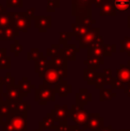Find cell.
<instances>
[{
	"label": "cell",
	"mask_w": 130,
	"mask_h": 131,
	"mask_svg": "<svg viewBox=\"0 0 130 131\" xmlns=\"http://www.w3.org/2000/svg\"><path fill=\"white\" fill-rule=\"evenodd\" d=\"M103 73L105 75H107V76H112V71L111 69H109V68H105L103 70Z\"/></svg>",
	"instance_id": "obj_46"
},
{
	"label": "cell",
	"mask_w": 130,
	"mask_h": 131,
	"mask_svg": "<svg viewBox=\"0 0 130 131\" xmlns=\"http://www.w3.org/2000/svg\"><path fill=\"white\" fill-rule=\"evenodd\" d=\"M69 110V109L67 104H56L54 106V108L52 109L50 114L57 122H68Z\"/></svg>",
	"instance_id": "obj_8"
},
{
	"label": "cell",
	"mask_w": 130,
	"mask_h": 131,
	"mask_svg": "<svg viewBox=\"0 0 130 131\" xmlns=\"http://www.w3.org/2000/svg\"><path fill=\"white\" fill-rule=\"evenodd\" d=\"M31 21L25 12H13V27L19 32H27L31 28Z\"/></svg>",
	"instance_id": "obj_4"
},
{
	"label": "cell",
	"mask_w": 130,
	"mask_h": 131,
	"mask_svg": "<svg viewBox=\"0 0 130 131\" xmlns=\"http://www.w3.org/2000/svg\"><path fill=\"white\" fill-rule=\"evenodd\" d=\"M10 114L11 111L6 101L5 100L2 103H0V122H1V126H3L8 121Z\"/></svg>",
	"instance_id": "obj_24"
},
{
	"label": "cell",
	"mask_w": 130,
	"mask_h": 131,
	"mask_svg": "<svg viewBox=\"0 0 130 131\" xmlns=\"http://www.w3.org/2000/svg\"><path fill=\"white\" fill-rule=\"evenodd\" d=\"M3 86H4L3 77H0V88H3Z\"/></svg>",
	"instance_id": "obj_51"
},
{
	"label": "cell",
	"mask_w": 130,
	"mask_h": 131,
	"mask_svg": "<svg viewBox=\"0 0 130 131\" xmlns=\"http://www.w3.org/2000/svg\"><path fill=\"white\" fill-rule=\"evenodd\" d=\"M11 68V56L7 55L5 58L0 61V70L1 69H10Z\"/></svg>",
	"instance_id": "obj_41"
},
{
	"label": "cell",
	"mask_w": 130,
	"mask_h": 131,
	"mask_svg": "<svg viewBox=\"0 0 130 131\" xmlns=\"http://www.w3.org/2000/svg\"><path fill=\"white\" fill-rule=\"evenodd\" d=\"M51 65L50 68L54 70H59V69H68V61L63 56L62 51L58 54L53 56L50 58Z\"/></svg>",
	"instance_id": "obj_13"
},
{
	"label": "cell",
	"mask_w": 130,
	"mask_h": 131,
	"mask_svg": "<svg viewBox=\"0 0 130 131\" xmlns=\"http://www.w3.org/2000/svg\"><path fill=\"white\" fill-rule=\"evenodd\" d=\"M35 12H36V8H29L27 9V11L25 13H26L28 17H30V19L33 20L35 17Z\"/></svg>",
	"instance_id": "obj_43"
},
{
	"label": "cell",
	"mask_w": 130,
	"mask_h": 131,
	"mask_svg": "<svg viewBox=\"0 0 130 131\" xmlns=\"http://www.w3.org/2000/svg\"><path fill=\"white\" fill-rule=\"evenodd\" d=\"M0 126H1V122H0Z\"/></svg>",
	"instance_id": "obj_55"
},
{
	"label": "cell",
	"mask_w": 130,
	"mask_h": 131,
	"mask_svg": "<svg viewBox=\"0 0 130 131\" xmlns=\"http://www.w3.org/2000/svg\"><path fill=\"white\" fill-rule=\"evenodd\" d=\"M116 52V45L112 44V45H104V56H112V53Z\"/></svg>",
	"instance_id": "obj_39"
},
{
	"label": "cell",
	"mask_w": 130,
	"mask_h": 131,
	"mask_svg": "<svg viewBox=\"0 0 130 131\" xmlns=\"http://www.w3.org/2000/svg\"><path fill=\"white\" fill-rule=\"evenodd\" d=\"M111 88L112 89H125L126 88H125V84L121 80H120V79L115 77L112 85H111Z\"/></svg>",
	"instance_id": "obj_42"
},
{
	"label": "cell",
	"mask_w": 130,
	"mask_h": 131,
	"mask_svg": "<svg viewBox=\"0 0 130 131\" xmlns=\"http://www.w3.org/2000/svg\"><path fill=\"white\" fill-rule=\"evenodd\" d=\"M6 7L7 8H22L23 7V0H6Z\"/></svg>",
	"instance_id": "obj_38"
},
{
	"label": "cell",
	"mask_w": 130,
	"mask_h": 131,
	"mask_svg": "<svg viewBox=\"0 0 130 131\" xmlns=\"http://www.w3.org/2000/svg\"><path fill=\"white\" fill-rule=\"evenodd\" d=\"M114 0H107L100 7V16H115L117 14V10L113 4Z\"/></svg>",
	"instance_id": "obj_17"
},
{
	"label": "cell",
	"mask_w": 130,
	"mask_h": 131,
	"mask_svg": "<svg viewBox=\"0 0 130 131\" xmlns=\"http://www.w3.org/2000/svg\"><path fill=\"white\" fill-rule=\"evenodd\" d=\"M13 26V12H5L0 14V29Z\"/></svg>",
	"instance_id": "obj_26"
},
{
	"label": "cell",
	"mask_w": 130,
	"mask_h": 131,
	"mask_svg": "<svg viewBox=\"0 0 130 131\" xmlns=\"http://www.w3.org/2000/svg\"><path fill=\"white\" fill-rule=\"evenodd\" d=\"M60 38H59V45H67L69 44V41H70L73 38L72 32H66V31H62L59 33Z\"/></svg>",
	"instance_id": "obj_31"
},
{
	"label": "cell",
	"mask_w": 130,
	"mask_h": 131,
	"mask_svg": "<svg viewBox=\"0 0 130 131\" xmlns=\"http://www.w3.org/2000/svg\"><path fill=\"white\" fill-rule=\"evenodd\" d=\"M25 95L21 93L18 85H11L6 86V92L3 93V98L10 102H21L25 98Z\"/></svg>",
	"instance_id": "obj_7"
},
{
	"label": "cell",
	"mask_w": 130,
	"mask_h": 131,
	"mask_svg": "<svg viewBox=\"0 0 130 131\" xmlns=\"http://www.w3.org/2000/svg\"><path fill=\"white\" fill-rule=\"evenodd\" d=\"M35 28L38 29L40 33H45L52 26V17L48 16H35Z\"/></svg>",
	"instance_id": "obj_10"
},
{
	"label": "cell",
	"mask_w": 130,
	"mask_h": 131,
	"mask_svg": "<svg viewBox=\"0 0 130 131\" xmlns=\"http://www.w3.org/2000/svg\"><path fill=\"white\" fill-rule=\"evenodd\" d=\"M116 78L125 85L130 86V68L125 64H120V67L116 69Z\"/></svg>",
	"instance_id": "obj_15"
},
{
	"label": "cell",
	"mask_w": 130,
	"mask_h": 131,
	"mask_svg": "<svg viewBox=\"0 0 130 131\" xmlns=\"http://www.w3.org/2000/svg\"><path fill=\"white\" fill-rule=\"evenodd\" d=\"M72 27V34L73 37L77 41H79L81 38L84 35L87 34V32L92 28L90 25H85V24H77V23H73L71 25Z\"/></svg>",
	"instance_id": "obj_19"
},
{
	"label": "cell",
	"mask_w": 130,
	"mask_h": 131,
	"mask_svg": "<svg viewBox=\"0 0 130 131\" xmlns=\"http://www.w3.org/2000/svg\"><path fill=\"white\" fill-rule=\"evenodd\" d=\"M117 94L113 92L112 88H102L99 90V100L101 102L111 100L113 97H116Z\"/></svg>",
	"instance_id": "obj_27"
},
{
	"label": "cell",
	"mask_w": 130,
	"mask_h": 131,
	"mask_svg": "<svg viewBox=\"0 0 130 131\" xmlns=\"http://www.w3.org/2000/svg\"><path fill=\"white\" fill-rule=\"evenodd\" d=\"M89 112L87 110L84 109V106L73 104L71 109L69 110V118H70L77 126H83L87 124L88 119Z\"/></svg>",
	"instance_id": "obj_3"
},
{
	"label": "cell",
	"mask_w": 130,
	"mask_h": 131,
	"mask_svg": "<svg viewBox=\"0 0 130 131\" xmlns=\"http://www.w3.org/2000/svg\"><path fill=\"white\" fill-rule=\"evenodd\" d=\"M96 76H97V72L94 70H90L88 68H85L83 70V79L87 81L89 86L96 85Z\"/></svg>",
	"instance_id": "obj_25"
},
{
	"label": "cell",
	"mask_w": 130,
	"mask_h": 131,
	"mask_svg": "<svg viewBox=\"0 0 130 131\" xmlns=\"http://www.w3.org/2000/svg\"><path fill=\"white\" fill-rule=\"evenodd\" d=\"M114 6L117 11L127 12L130 8V0H114Z\"/></svg>",
	"instance_id": "obj_28"
},
{
	"label": "cell",
	"mask_w": 130,
	"mask_h": 131,
	"mask_svg": "<svg viewBox=\"0 0 130 131\" xmlns=\"http://www.w3.org/2000/svg\"><path fill=\"white\" fill-rule=\"evenodd\" d=\"M61 51L67 61H75L76 60V53H79L80 49L77 48L75 44H67V45L63 46Z\"/></svg>",
	"instance_id": "obj_16"
},
{
	"label": "cell",
	"mask_w": 130,
	"mask_h": 131,
	"mask_svg": "<svg viewBox=\"0 0 130 131\" xmlns=\"http://www.w3.org/2000/svg\"><path fill=\"white\" fill-rule=\"evenodd\" d=\"M100 131H116V130L112 128L111 125H109V126H107V127H104V128H102V129H101Z\"/></svg>",
	"instance_id": "obj_47"
},
{
	"label": "cell",
	"mask_w": 130,
	"mask_h": 131,
	"mask_svg": "<svg viewBox=\"0 0 130 131\" xmlns=\"http://www.w3.org/2000/svg\"><path fill=\"white\" fill-rule=\"evenodd\" d=\"M27 123V113H11L2 131H28Z\"/></svg>",
	"instance_id": "obj_1"
},
{
	"label": "cell",
	"mask_w": 130,
	"mask_h": 131,
	"mask_svg": "<svg viewBox=\"0 0 130 131\" xmlns=\"http://www.w3.org/2000/svg\"><path fill=\"white\" fill-rule=\"evenodd\" d=\"M100 36V28H91L79 40V48L88 49L96 43Z\"/></svg>",
	"instance_id": "obj_5"
},
{
	"label": "cell",
	"mask_w": 130,
	"mask_h": 131,
	"mask_svg": "<svg viewBox=\"0 0 130 131\" xmlns=\"http://www.w3.org/2000/svg\"><path fill=\"white\" fill-rule=\"evenodd\" d=\"M55 89L52 86L41 84L35 89V100L39 105H46L47 102L55 101Z\"/></svg>",
	"instance_id": "obj_2"
},
{
	"label": "cell",
	"mask_w": 130,
	"mask_h": 131,
	"mask_svg": "<svg viewBox=\"0 0 130 131\" xmlns=\"http://www.w3.org/2000/svg\"><path fill=\"white\" fill-rule=\"evenodd\" d=\"M5 12H6V8H5V7L0 4V14H3V13H5Z\"/></svg>",
	"instance_id": "obj_50"
},
{
	"label": "cell",
	"mask_w": 130,
	"mask_h": 131,
	"mask_svg": "<svg viewBox=\"0 0 130 131\" xmlns=\"http://www.w3.org/2000/svg\"><path fill=\"white\" fill-rule=\"evenodd\" d=\"M69 128L70 131H84L79 128V126H77V125H69Z\"/></svg>",
	"instance_id": "obj_45"
},
{
	"label": "cell",
	"mask_w": 130,
	"mask_h": 131,
	"mask_svg": "<svg viewBox=\"0 0 130 131\" xmlns=\"http://www.w3.org/2000/svg\"><path fill=\"white\" fill-rule=\"evenodd\" d=\"M84 65H87V68L90 70H98L100 69L101 65L104 64V59H99L96 57L87 56V60H84Z\"/></svg>",
	"instance_id": "obj_22"
},
{
	"label": "cell",
	"mask_w": 130,
	"mask_h": 131,
	"mask_svg": "<svg viewBox=\"0 0 130 131\" xmlns=\"http://www.w3.org/2000/svg\"><path fill=\"white\" fill-rule=\"evenodd\" d=\"M96 89H102L104 88V73L103 72H97V76L96 79Z\"/></svg>",
	"instance_id": "obj_35"
},
{
	"label": "cell",
	"mask_w": 130,
	"mask_h": 131,
	"mask_svg": "<svg viewBox=\"0 0 130 131\" xmlns=\"http://www.w3.org/2000/svg\"><path fill=\"white\" fill-rule=\"evenodd\" d=\"M127 25H128V28L130 29V15H128V17H127Z\"/></svg>",
	"instance_id": "obj_52"
},
{
	"label": "cell",
	"mask_w": 130,
	"mask_h": 131,
	"mask_svg": "<svg viewBox=\"0 0 130 131\" xmlns=\"http://www.w3.org/2000/svg\"><path fill=\"white\" fill-rule=\"evenodd\" d=\"M50 59H48L46 56H43L35 62V71L38 73L40 78H43L47 70L50 69Z\"/></svg>",
	"instance_id": "obj_11"
},
{
	"label": "cell",
	"mask_w": 130,
	"mask_h": 131,
	"mask_svg": "<svg viewBox=\"0 0 130 131\" xmlns=\"http://www.w3.org/2000/svg\"><path fill=\"white\" fill-rule=\"evenodd\" d=\"M10 47H11V49H10L11 53H14V56H16V57L19 56L20 53L23 51V46L21 45L18 40H14V44H11Z\"/></svg>",
	"instance_id": "obj_32"
},
{
	"label": "cell",
	"mask_w": 130,
	"mask_h": 131,
	"mask_svg": "<svg viewBox=\"0 0 130 131\" xmlns=\"http://www.w3.org/2000/svg\"><path fill=\"white\" fill-rule=\"evenodd\" d=\"M60 52H61V47H60L59 44H53V45H51L50 48H47L46 57L50 59L54 55L58 54Z\"/></svg>",
	"instance_id": "obj_33"
},
{
	"label": "cell",
	"mask_w": 130,
	"mask_h": 131,
	"mask_svg": "<svg viewBox=\"0 0 130 131\" xmlns=\"http://www.w3.org/2000/svg\"><path fill=\"white\" fill-rule=\"evenodd\" d=\"M60 7V0H47V12H54Z\"/></svg>",
	"instance_id": "obj_37"
},
{
	"label": "cell",
	"mask_w": 130,
	"mask_h": 131,
	"mask_svg": "<svg viewBox=\"0 0 130 131\" xmlns=\"http://www.w3.org/2000/svg\"><path fill=\"white\" fill-rule=\"evenodd\" d=\"M61 81L59 75H58L57 71L54 69H49L45 73L43 77V84L50 85V86H54L58 85Z\"/></svg>",
	"instance_id": "obj_14"
},
{
	"label": "cell",
	"mask_w": 130,
	"mask_h": 131,
	"mask_svg": "<svg viewBox=\"0 0 130 131\" xmlns=\"http://www.w3.org/2000/svg\"><path fill=\"white\" fill-rule=\"evenodd\" d=\"M17 85L19 86L21 93H22L25 96H27L28 94H30V92H31V90L36 88L34 85H32L31 81L28 80L27 77H23L21 80H19V82H18Z\"/></svg>",
	"instance_id": "obj_23"
},
{
	"label": "cell",
	"mask_w": 130,
	"mask_h": 131,
	"mask_svg": "<svg viewBox=\"0 0 130 131\" xmlns=\"http://www.w3.org/2000/svg\"><path fill=\"white\" fill-rule=\"evenodd\" d=\"M120 53H127V56L130 57V37L125 36L124 39L120 40Z\"/></svg>",
	"instance_id": "obj_29"
},
{
	"label": "cell",
	"mask_w": 130,
	"mask_h": 131,
	"mask_svg": "<svg viewBox=\"0 0 130 131\" xmlns=\"http://www.w3.org/2000/svg\"><path fill=\"white\" fill-rule=\"evenodd\" d=\"M44 56L43 52L38 48H32L30 52L27 53V60L28 61H35L36 62L38 59Z\"/></svg>",
	"instance_id": "obj_30"
},
{
	"label": "cell",
	"mask_w": 130,
	"mask_h": 131,
	"mask_svg": "<svg viewBox=\"0 0 130 131\" xmlns=\"http://www.w3.org/2000/svg\"><path fill=\"white\" fill-rule=\"evenodd\" d=\"M3 81H4V85L5 86H11V85H14V81L15 79L14 77L12 76L10 72H7L6 75L5 77H3Z\"/></svg>",
	"instance_id": "obj_40"
},
{
	"label": "cell",
	"mask_w": 130,
	"mask_h": 131,
	"mask_svg": "<svg viewBox=\"0 0 130 131\" xmlns=\"http://www.w3.org/2000/svg\"><path fill=\"white\" fill-rule=\"evenodd\" d=\"M54 89L60 97H67L72 92V86L69 85L67 80H61L59 84L54 86Z\"/></svg>",
	"instance_id": "obj_20"
},
{
	"label": "cell",
	"mask_w": 130,
	"mask_h": 131,
	"mask_svg": "<svg viewBox=\"0 0 130 131\" xmlns=\"http://www.w3.org/2000/svg\"><path fill=\"white\" fill-rule=\"evenodd\" d=\"M31 109V105L28 104L27 101L22 100L18 102V113H27V111Z\"/></svg>",
	"instance_id": "obj_34"
},
{
	"label": "cell",
	"mask_w": 130,
	"mask_h": 131,
	"mask_svg": "<svg viewBox=\"0 0 130 131\" xmlns=\"http://www.w3.org/2000/svg\"><path fill=\"white\" fill-rule=\"evenodd\" d=\"M59 124V122L55 121L52 117L50 113L47 114L45 117L43 118L42 121H39V128L40 129H55L56 126Z\"/></svg>",
	"instance_id": "obj_21"
},
{
	"label": "cell",
	"mask_w": 130,
	"mask_h": 131,
	"mask_svg": "<svg viewBox=\"0 0 130 131\" xmlns=\"http://www.w3.org/2000/svg\"><path fill=\"white\" fill-rule=\"evenodd\" d=\"M124 92H125L126 95H127V96L130 97V86H127V88L124 89Z\"/></svg>",
	"instance_id": "obj_48"
},
{
	"label": "cell",
	"mask_w": 130,
	"mask_h": 131,
	"mask_svg": "<svg viewBox=\"0 0 130 131\" xmlns=\"http://www.w3.org/2000/svg\"><path fill=\"white\" fill-rule=\"evenodd\" d=\"M104 128V118L100 113H89L87 124L83 125V130L100 131Z\"/></svg>",
	"instance_id": "obj_6"
},
{
	"label": "cell",
	"mask_w": 130,
	"mask_h": 131,
	"mask_svg": "<svg viewBox=\"0 0 130 131\" xmlns=\"http://www.w3.org/2000/svg\"><path fill=\"white\" fill-rule=\"evenodd\" d=\"M36 131H43V129H40V128H38Z\"/></svg>",
	"instance_id": "obj_54"
},
{
	"label": "cell",
	"mask_w": 130,
	"mask_h": 131,
	"mask_svg": "<svg viewBox=\"0 0 130 131\" xmlns=\"http://www.w3.org/2000/svg\"><path fill=\"white\" fill-rule=\"evenodd\" d=\"M120 131H130V129H120Z\"/></svg>",
	"instance_id": "obj_53"
},
{
	"label": "cell",
	"mask_w": 130,
	"mask_h": 131,
	"mask_svg": "<svg viewBox=\"0 0 130 131\" xmlns=\"http://www.w3.org/2000/svg\"><path fill=\"white\" fill-rule=\"evenodd\" d=\"M92 0H71V5L90 7V8H92Z\"/></svg>",
	"instance_id": "obj_36"
},
{
	"label": "cell",
	"mask_w": 130,
	"mask_h": 131,
	"mask_svg": "<svg viewBox=\"0 0 130 131\" xmlns=\"http://www.w3.org/2000/svg\"><path fill=\"white\" fill-rule=\"evenodd\" d=\"M19 31L16 30L13 26L0 29V40L14 41V38L19 37Z\"/></svg>",
	"instance_id": "obj_18"
},
{
	"label": "cell",
	"mask_w": 130,
	"mask_h": 131,
	"mask_svg": "<svg viewBox=\"0 0 130 131\" xmlns=\"http://www.w3.org/2000/svg\"><path fill=\"white\" fill-rule=\"evenodd\" d=\"M7 56V50L5 48H0V61Z\"/></svg>",
	"instance_id": "obj_44"
},
{
	"label": "cell",
	"mask_w": 130,
	"mask_h": 131,
	"mask_svg": "<svg viewBox=\"0 0 130 131\" xmlns=\"http://www.w3.org/2000/svg\"><path fill=\"white\" fill-rule=\"evenodd\" d=\"M92 100V94L88 92L87 88H80L78 93L75 94V102L77 105L85 106Z\"/></svg>",
	"instance_id": "obj_12"
},
{
	"label": "cell",
	"mask_w": 130,
	"mask_h": 131,
	"mask_svg": "<svg viewBox=\"0 0 130 131\" xmlns=\"http://www.w3.org/2000/svg\"><path fill=\"white\" fill-rule=\"evenodd\" d=\"M4 100L3 98V88H0V103H2Z\"/></svg>",
	"instance_id": "obj_49"
},
{
	"label": "cell",
	"mask_w": 130,
	"mask_h": 131,
	"mask_svg": "<svg viewBox=\"0 0 130 131\" xmlns=\"http://www.w3.org/2000/svg\"><path fill=\"white\" fill-rule=\"evenodd\" d=\"M104 41L103 38L100 36V38L96 40V42L87 49V56L96 57L99 59H104Z\"/></svg>",
	"instance_id": "obj_9"
}]
</instances>
